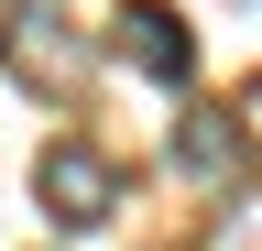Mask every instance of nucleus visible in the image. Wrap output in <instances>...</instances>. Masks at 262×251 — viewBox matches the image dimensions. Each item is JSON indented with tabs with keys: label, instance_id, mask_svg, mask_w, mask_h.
<instances>
[{
	"label": "nucleus",
	"instance_id": "f257e3e1",
	"mask_svg": "<svg viewBox=\"0 0 262 251\" xmlns=\"http://www.w3.org/2000/svg\"><path fill=\"white\" fill-rule=\"evenodd\" d=\"M33 197H44L55 230H110V208H120V164L98 142H44V164H33Z\"/></svg>",
	"mask_w": 262,
	"mask_h": 251
},
{
	"label": "nucleus",
	"instance_id": "f03ea898",
	"mask_svg": "<svg viewBox=\"0 0 262 251\" xmlns=\"http://www.w3.org/2000/svg\"><path fill=\"white\" fill-rule=\"evenodd\" d=\"M110 55H120V66H142L153 87H186V77H196V44H186V22L164 11V0H120Z\"/></svg>",
	"mask_w": 262,
	"mask_h": 251
},
{
	"label": "nucleus",
	"instance_id": "7ed1b4c3",
	"mask_svg": "<svg viewBox=\"0 0 262 251\" xmlns=\"http://www.w3.org/2000/svg\"><path fill=\"white\" fill-rule=\"evenodd\" d=\"M0 33H11V77L22 87H77V55H66V11L55 0H11V22H0Z\"/></svg>",
	"mask_w": 262,
	"mask_h": 251
},
{
	"label": "nucleus",
	"instance_id": "20e7f679",
	"mask_svg": "<svg viewBox=\"0 0 262 251\" xmlns=\"http://www.w3.org/2000/svg\"><path fill=\"white\" fill-rule=\"evenodd\" d=\"M175 164H186V175H229V164H241L229 109H196V120H186V131H175Z\"/></svg>",
	"mask_w": 262,
	"mask_h": 251
},
{
	"label": "nucleus",
	"instance_id": "39448f33",
	"mask_svg": "<svg viewBox=\"0 0 262 251\" xmlns=\"http://www.w3.org/2000/svg\"><path fill=\"white\" fill-rule=\"evenodd\" d=\"M229 131H241V142H262V77L241 87V99H229Z\"/></svg>",
	"mask_w": 262,
	"mask_h": 251
}]
</instances>
